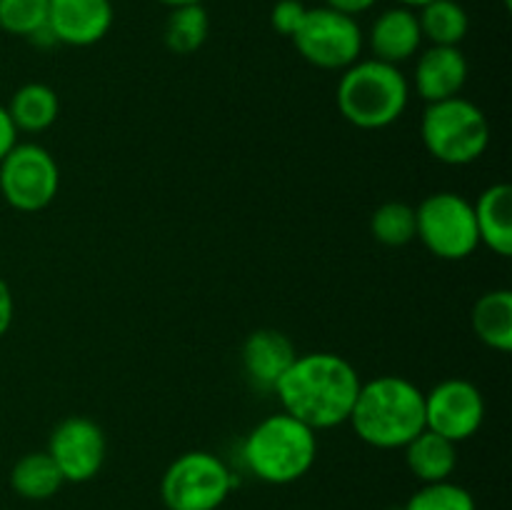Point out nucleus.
Masks as SVG:
<instances>
[{"label": "nucleus", "instance_id": "obj_6", "mask_svg": "<svg viewBox=\"0 0 512 510\" xmlns=\"http://www.w3.org/2000/svg\"><path fill=\"white\" fill-rule=\"evenodd\" d=\"M233 488L235 478L225 460L208 450H188L165 468L160 498L168 510H218Z\"/></svg>", "mask_w": 512, "mask_h": 510}, {"label": "nucleus", "instance_id": "obj_18", "mask_svg": "<svg viewBox=\"0 0 512 510\" xmlns=\"http://www.w3.org/2000/svg\"><path fill=\"white\" fill-rule=\"evenodd\" d=\"M475 335L480 343L498 353H510L512 350V293L508 288L488 290L480 295L473 305L470 315Z\"/></svg>", "mask_w": 512, "mask_h": 510}, {"label": "nucleus", "instance_id": "obj_32", "mask_svg": "<svg viewBox=\"0 0 512 510\" xmlns=\"http://www.w3.org/2000/svg\"><path fill=\"white\" fill-rule=\"evenodd\" d=\"M503 3H505V8H510V0H503Z\"/></svg>", "mask_w": 512, "mask_h": 510}, {"label": "nucleus", "instance_id": "obj_19", "mask_svg": "<svg viewBox=\"0 0 512 510\" xmlns=\"http://www.w3.org/2000/svg\"><path fill=\"white\" fill-rule=\"evenodd\" d=\"M5 108L18 133H43L58 120L60 100L50 85L25 83L10 95Z\"/></svg>", "mask_w": 512, "mask_h": 510}, {"label": "nucleus", "instance_id": "obj_13", "mask_svg": "<svg viewBox=\"0 0 512 510\" xmlns=\"http://www.w3.org/2000/svg\"><path fill=\"white\" fill-rule=\"evenodd\" d=\"M468 73V58L460 45H430L415 60L413 88L425 103H440L460 95Z\"/></svg>", "mask_w": 512, "mask_h": 510}, {"label": "nucleus", "instance_id": "obj_4", "mask_svg": "<svg viewBox=\"0 0 512 510\" xmlns=\"http://www.w3.org/2000/svg\"><path fill=\"white\" fill-rule=\"evenodd\" d=\"M338 110L360 130H383L398 123L410 100V80L398 65L358 60L343 70L338 83Z\"/></svg>", "mask_w": 512, "mask_h": 510}, {"label": "nucleus", "instance_id": "obj_5", "mask_svg": "<svg viewBox=\"0 0 512 510\" xmlns=\"http://www.w3.org/2000/svg\"><path fill=\"white\" fill-rule=\"evenodd\" d=\"M420 138L425 150L445 165H470L488 150V115L468 98L428 103L420 120Z\"/></svg>", "mask_w": 512, "mask_h": 510}, {"label": "nucleus", "instance_id": "obj_21", "mask_svg": "<svg viewBox=\"0 0 512 510\" xmlns=\"http://www.w3.org/2000/svg\"><path fill=\"white\" fill-rule=\"evenodd\" d=\"M418 23L430 45H460L470 30V15L458 0H433L420 8Z\"/></svg>", "mask_w": 512, "mask_h": 510}, {"label": "nucleus", "instance_id": "obj_20", "mask_svg": "<svg viewBox=\"0 0 512 510\" xmlns=\"http://www.w3.org/2000/svg\"><path fill=\"white\" fill-rule=\"evenodd\" d=\"M63 475L45 450L25 453L10 470V488L25 500H48L63 488Z\"/></svg>", "mask_w": 512, "mask_h": 510}, {"label": "nucleus", "instance_id": "obj_3", "mask_svg": "<svg viewBox=\"0 0 512 510\" xmlns=\"http://www.w3.org/2000/svg\"><path fill=\"white\" fill-rule=\"evenodd\" d=\"M318 458V435L285 410L268 415L248 433L243 463L258 480L288 485L308 475Z\"/></svg>", "mask_w": 512, "mask_h": 510}, {"label": "nucleus", "instance_id": "obj_23", "mask_svg": "<svg viewBox=\"0 0 512 510\" xmlns=\"http://www.w3.org/2000/svg\"><path fill=\"white\" fill-rule=\"evenodd\" d=\"M370 233L385 248H403L415 240V208L403 200H388L370 215Z\"/></svg>", "mask_w": 512, "mask_h": 510}, {"label": "nucleus", "instance_id": "obj_8", "mask_svg": "<svg viewBox=\"0 0 512 510\" xmlns=\"http://www.w3.org/2000/svg\"><path fill=\"white\" fill-rule=\"evenodd\" d=\"M60 168L53 153L38 143H15L0 160V195L20 213H38L55 200Z\"/></svg>", "mask_w": 512, "mask_h": 510}, {"label": "nucleus", "instance_id": "obj_25", "mask_svg": "<svg viewBox=\"0 0 512 510\" xmlns=\"http://www.w3.org/2000/svg\"><path fill=\"white\" fill-rule=\"evenodd\" d=\"M48 25V0H0V30L33 38Z\"/></svg>", "mask_w": 512, "mask_h": 510}, {"label": "nucleus", "instance_id": "obj_11", "mask_svg": "<svg viewBox=\"0 0 512 510\" xmlns=\"http://www.w3.org/2000/svg\"><path fill=\"white\" fill-rule=\"evenodd\" d=\"M45 453L58 465L65 483H88L103 468L108 440L95 420L68 415L53 428Z\"/></svg>", "mask_w": 512, "mask_h": 510}, {"label": "nucleus", "instance_id": "obj_12", "mask_svg": "<svg viewBox=\"0 0 512 510\" xmlns=\"http://www.w3.org/2000/svg\"><path fill=\"white\" fill-rule=\"evenodd\" d=\"M113 0H48V33L55 43L88 48L110 33Z\"/></svg>", "mask_w": 512, "mask_h": 510}, {"label": "nucleus", "instance_id": "obj_22", "mask_svg": "<svg viewBox=\"0 0 512 510\" xmlns=\"http://www.w3.org/2000/svg\"><path fill=\"white\" fill-rule=\"evenodd\" d=\"M210 35V15L200 3L170 8L165 20V45L175 55H193L205 45Z\"/></svg>", "mask_w": 512, "mask_h": 510}, {"label": "nucleus", "instance_id": "obj_24", "mask_svg": "<svg viewBox=\"0 0 512 510\" xmlns=\"http://www.w3.org/2000/svg\"><path fill=\"white\" fill-rule=\"evenodd\" d=\"M405 510H478L473 493L453 480L425 483L405 503Z\"/></svg>", "mask_w": 512, "mask_h": 510}, {"label": "nucleus", "instance_id": "obj_2", "mask_svg": "<svg viewBox=\"0 0 512 510\" xmlns=\"http://www.w3.org/2000/svg\"><path fill=\"white\" fill-rule=\"evenodd\" d=\"M348 423L373 448H405L425 430V393L403 375H378L360 385Z\"/></svg>", "mask_w": 512, "mask_h": 510}, {"label": "nucleus", "instance_id": "obj_1", "mask_svg": "<svg viewBox=\"0 0 512 510\" xmlns=\"http://www.w3.org/2000/svg\"><path fill=\"white\" fill-rule=\"evenodd\" d=\"M360 385L363 380L348 358L320 350L298 355L273 393L285 413L318 433L348 423Z\"/></svg>", "mask_w": 512, "mask_h": 510}, {"label": "nucleus", "instance_id": "obj_15", "mask_svg": "<svg viewBox=\"0 0 512 510\" xmlns=\"http://www.w3.org/2000/svg\"><path fill=\"white\" fill-rule=\"evenodd\" d=\"M368 45L373 50V58L383 63L400 65L410 60L423 45L418 13L403 5L383 10L370 25Z\"/></svg>", "mask_w": 512, "mask_h": 510}, {"label": "nucleus", "instance_id": "obj_31", "mask_svg": "<svg viewBox=\"0 0 512 510\" xmlns=\"http://www.w3.org/2000/svg\"><path fill=\"white\" fill-rule=\"evenodd\" d=\"M158 3H163L165 8H180V5H193L200 3V0H158Z\"/></svg>", "mask_w": 512, "mask_h": 510}, {"label": "nucleus", "instance_id": "obj_16", "mask_svg": "<svg viewBox=\"0 0 512 510\" xmlns=\"http://www.w3.org/2000/svg\"><path fill=\"white\" fill-rule=\"evenodd\" d=\"M475 225L480 245L493 250L500 258L512 255V188L495 183L485 188L473 203Z\"/></svg>", "mask_w": 512, "mask_h": 510}, {"label": "nucleus", "instance_id": "obj_9", "mask_svg": "<svg viewBox=\"0 0 512 510\" xmlns=\"http://www.w3.org/2000/svg\"><path fill=\"white\" fill-rule=\"evenodd\" d=\"M290 40L303 60L323 70L350 68L360 60L365 45L358 20L325 5L308 8L303 25Z\"/></svg>", "mask_w": 512, "mask_h": 510}, {"label": "nucleus", "instance_id": "obj_28", "mask_svg": "<svg viewBox=\"0 0 512 510\" xmlns=\"http://www.w3.org/2000/svg\"><path fill=\"white\" fill-rule=\"evenodd\" d=\"M13 315H15V300H13V290L10 285L0 278V338L10 330L13 325Z\"/></svg>", "mask_w": 512, "mask_h": 510}, {"label": "nucleus", "instance_id": "obj_17", "mask_svg": "<svg viewBox=\"0 0 512 510\" xmlns=\"http://www.w3.org/2000/svg\"><path fill=\"white\" fill-rule=\"evenodd\" d=\"M405 463L420 483H443L458 468V443L425 428L405 445Z\"/></svg>", "mask_w": 512, "mask_h": 510}, {"label": "nucleus", "instance_id": "obj_27", "mask_svg": "<svg viewBox=\"0 0 512 510\" xmlns=\"http://www.w3.org/2000/svg\"><path fill=\"white\" fill-rule=\"evenodd\" d=\"M15 143H18V128H15L13 120H10L8 108L0 105V160L15 148Z\"/></svg>", "mask_w": 512, "mask_h": 510}, {"label": "nucleus", "instance_id": "obj_14", "mask_svg": "<svg viewBox=\"0 0 512 510\" xmlns=\"http://www.w3.org/2000/svg\"><path fill=\"white\" fill-rule=\"evenodd\" d=\"M240 358H243V370L253 388L273 393L285 370L298 358V350H295L293 340L280 330L260 328L245 338Z\"/></svg>", "mask_w": 512, "mask_h": 510}, {"label": "nucleus", "instance_id": "obj_10", "mask_svg": "<svg viewBox=\"0 0 512 510\" xmlns=\"http://www.w3.org/2000/svg\"><path fill=\"white\" fill-rule=\"evenodd\" d=\"M485 420V398L465 378L440 380L425 393V428L453 443L473 438Z\"/></svg>", "mask_w": 512, "mask_h": 510}, {"label": "nucleus", "instance_id": "obj_29", "mask_svg": "<svg viewBox=\"0 0 512 510\" xmlns=\"http://www.w3.org/2000/svg\"><path fill=\"white\" fill-rule=\"evenodd\" d=\"M375 3H378V0H325V8H333L338 10V13L355 18V15L360 13H368Z\"/></svg>", "mask_w": 512, "mask_h": 510}, {"label": "nucleus", "instance_id": "obj_30", "mask_svg": "<svg viewBox=\"0 0 512 510\" xmlns=\"http://www.w3.org/2000/svg\"><path fill=\"white\" fill-rule=\"evenodd\" d=\"M398 5H403V8H410V10H420L423 5L433 3V0H395Z\"/></svg>", "mask_w": 512, "mask_h": 510}, {"label": "nucleus", "instance_id": "obj_7", "mask_svg": "<svg viewBox=\"0 0 512 510\" xmlns=\"http://www.w3.org/2000/svg\"><path fill=\"white\" fill-rule=\"evenodd\" d=\"M415 238L440 260H465L480 248L475 210L465 195L440 190L415 208Z\"/></svg>", "mask_w": 512, "mask_h": 510}, {"label": "nucleus", "instance_id": "obj_26", "mask_svg": "<svg viewBox=\"0 0 512 510\" xmlns=\"http://www.w3.org/2000/svg\"><path fill=\"white\" fill-rule=\"evenodd\" d=\"M308 15V5L303 0H278L270 10V25L285 38H293Z\"/></svg>", "mask_w": 512, "mask_h": 510}]
</instances>
